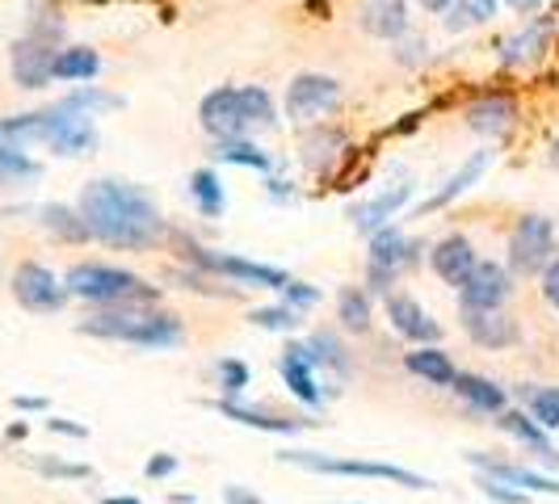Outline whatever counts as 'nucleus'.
I'll return each instance as SVG.
<instances>
[{
  "label": "nucleus",
  "instance_id": "nucleus-1",
  "mask_svg": "<svg viewBox=\"0 0 559 504\" xmlns=\"http://www.w3.org/2000/svg\"><path fill=\"white\" fill-rule=\"evenodd\" d=\"M81 219L93 240L122 252L156 249L165 240V219L156 202L143 194L140 185L118 181V177H97L81 190Z\"/></svg>",
  "mask_w": 559,
  "mask_h": 504
},
{
  "label": "nucleus",
  "instance_id": "nucleus-2",
  "mask_svg": "<svg viewBox=\"0 0 559 504\" xmlns=\"http://www.w3.org/2000/svg\"><path fill=\"white\" fill-rule=\"evenodd\" d=\"M76 328L97 340H122L140 349H177L186 340L181 320L156 308H93Z\"/></svg>",
  "mask_w": 559,
  "mask_h": 504
},
{
  "label": "nucleus",
  "instance_id": "nucleus-3",
  "mask_svg": "<svg viewBox=\"0 0 559 504\" xmlns=\"http://www.w3.org/2000/svg\"><path fill=\"white\" fill-rule=\"evenodd\" d=\"M63 286L72 299L93 303V308H152L160 299V286L143 281L131 269L102 265V261H81L63 274Z\"/></svg>",
  "mask_w": 559,
  "mask_h": 504
},
{
  "label": "nucleus",
  "instance_id": "nucleus-4",
  "mask_svg": "<svg viewBox=\"0 0 559 504\" xmlns=\"http://www.w3.org/2000/svg\"><path fill=\"white\" fill-rule=\"evenodd\" d=\"M202 131L215 140H245L252 127H274V101L261 84H245V88H215L202 97L198 106Z\"/></svg>",
  "mask_w": 559,
  "mask_h": 504
},
{
  "label": "nucleus",
  "instance_id": "nucleus-5",
  "mask_svg": "<svg viewBox=\"0 0 559 504\" xmlns=\"http://www.w3.org/2000/svg\"><path fill=\"white\" fill-rule=\"evenodd\" d=\"M278 463L304 467V471H316V476L383 479V483H400V488H413V492L433 488V479L417 476V471H408V467H395V463H370V458H329V454H316V449H282Z\"/></svg>",
  "mask_w": 559,
  "mask_h": 504
},
{
  "label": "nucleus",
  "instance_id": "nucleus-6",
  "mask_svg": "<svg viewBox=\"0 0 559 504\" xmlns=\"http://www.w3.org/2000/svg\"><path fill=\"white\" fill-rule=\"evenodd\" d=\"M556 224L547 215H522L509 231V274L518 278H543V269L559 256Z\"/></svg>",
  "mask_w": 559,
  "mask_h": 504
},
{
  "label": "nucleus",
  "instance_id": "nucleus-7",
  "mask_svg": "<svg viewBox=\"0 0 559 504\" xmlns=\"http://www.w3.org/2000/svg\"><path fill=\"white\" fill-rule=\"evenodd\" d=\"M186 261L198 265V269H206V274H219V278H231L240 281V286H257V290H282L290 281L278 265H261V261H249V256L202 249V244H186Z\"/></svg>",
  "mask_w": 559,
  "mask_h": 504
},
{
  "label": "nucleus",
  "instance_id": "nucleus-8",
  "mask_svg": "<svg viewBox=\"0 0 559 504\" xmlns=\"http://www.w3.org/2000/svg\"><path fill=\"white\" fill-rule=\"evenodd\" d=\"M13 299L26 311H34V315H56V311H63V303H68L72 295H68L63 278H56L47 265L22 261V265L13 269Z\"/></svg>",
  "mask_w": 559,
  "mask_h": 504
},
{
  "label": "nucleus",
  "instance_id": "nucleus-9",
  "mask_svg": "<svg viewBox=\"0 0 559 504\" xmlns=\"http://www.w3.org/2000/svg\"><path fill=\"white\" fill-rule=\"evenodd\" d=\"M467 463L476 467L484 479H497V483H509L526 496H559V479L538 471V467H526V463H513V458H501V454H484V449H467Z\"/></svg>",
  "mask_w": 559,
  "mask_h": 504
},
{
  "label": "nucleus",
  "instance_id": "nucleus-10",
  "mask_svg": "<svg viewBox=\"0 0 559 504\" xmlns=\"http://www.w3.org/2000/svg\"><path fill=\"white\" fill-rule=\"evenodd\" d=\"M336 101H341V84L333 76L304 72V76H295L290 88H286V118L290 122H316V118L333 113Z\"/></svg>",
  "mask_w": 559,
  "mask_h": 504
},
{
  "label": "nucleus",
  "instance_id": "nucleus-11",
  "mask_svg": "<svg viewBox=\"0 0 559 504\" xmlns=\"http://www.w3.org/2000/svg\"><path fill=\"white\" fill-rule=\"evenodd\" d=\"M513 295V274L497 261H476L472 278L459 286V308L463 311H504Z\"/></svg>",
  "mask_w": 559,
  "mask_h": 504
},
{
  "label": "nucleus",
  "instance_id": "nucleus-12",
  "mask_svg": "<svg viewBox=\"0 0 559 504\" xmlns=\"http://www.w3.org/2000/svg\"><path fill=\"white\" fill-rule=\"evenodd\" d=\"M211 408L224 420H236V424H245V429H261V433H278V437H295V433L320 424V420H311V417H286V412H274V408H257V404L224 399V395H219Z\"/></svg>",
  "mask_w": 559,
  "mask_h": 504
},
{
  "label": "nucleus",
  "instance_id": "nucleus-13",
  "mask_svg": "<svg viewBox=\"0 0 559 504\" xmlns=\"http://www.w3.org/2000/svg\"><path fill=\"white\" fill-rule=\"evenodd\" d=\"M43 143L51 152H59V156H88L97 147V127H93L88 113L56 106V110H47V135H43Z\"/></svg>",
  "mask_w": 559,
  "mask_h": 504
},
{
  "label": "nucleus",
  "instance_id": "nucleus-14",
  "mask_svg": "<svg viewBox=\"0 0 559 504\" xmlns=\"http://www.w3.org/2000/svg\"><path fill=\"white\" fill-rule=\"evenodd\" d=\"M278 370H282V383L290 387V395L304 404V408H324V387H320V370L311 365V353L304 340H290L286 349H282L278 358Z\"/></svg>",
  "mask_w": 559,
  "mask_h": 504
},
{
  "label": "nucleus",
  "instance_id": "nucleus-15",
  "mask_svg": "<svg viewBox=\"0 0 559 504\" xmlns=\"http://www.w3.org/2000/svg\"><path fill=\"white\" fill-rule=\"evenodd\" d=\"M556 34H559V13H543V17H534L531 26L518 29V34L504 43L501 63L504 68H531V63H538V59L551 51Z\"/></svg>",
  "mask_w": 559,
  "mask_h": 504
},
{
  "label": "nucleus",
  "instance_id": "nucleus-16",
  "mask_svg": "<svg viewBox=\"0 0 559 504\" xmlns=\"http://www.w3.org/2000/svg\"><path fill=\"white\" fill-rule=\"evenodd\" d=\"M388 320H392L395 333L404 336V340H413V345H438L442 340V324L404 290L388 295Z\"/></svg>",
  "mask_w": 559,
  "mask_h": 504
},
{
  "label": "nucleus",
  "instance_id": "nucleus-17",
  "mask_svg": "<svg viewBox=\"0 0 559 504\" xmlns=\"http://www.w3.org/2000/svg\"><path fill=\"white\" fill-rule=\"evenodd\" d=\"M51 63H56V43H47L38 34H26L13 43V81L22 88H47Z\"/></svg>",
  "mask_w": 559,
  "mask_h": 504
},
{
  "label": "nucleus",
  "instance_id": "nucleus-18",
  "mask_svg": "<svg viewBox=\"0 0 559 504\" xmlns=\"http://www.w3.org/2000/svg\"><path fill=\"white\" fill-rule=\"evenodd\" d=\"M463 333H467L472 345L492 349V353L513 349V345L522 340L518 320H513V315H504V311H463Z\"/></svg>",
  "mask_w": 559,
  "mask_h": 504
},
{
  "label": "nucleus",
  "instance_id": "nucleus-19",
  "mask_svg": "<svg viewBox=\"0 0 559 504\" xmlns=\"http://www.w3.org/2000/svg\"><path fill=\"white\" fill-rule=\"evenodd\" d=\"M476 249H472V240L467 236H447V240H438L433 249H429V265H433V274L447 281V286H463V281L472 278V269H476Z\"/></svg>",
  "mask_w": 559,
  "mask_h": 504
},
{
  "label": "nucleus",
  "instance_id": "nucleus-20",
  "mask_svg": "<svg viewBox=\"0 0 559 504\" xmlns=\"http://www.w3.org/2000/svg\"><path fill=\"white\" fill-rule=\"evenodd\" d=\"M450 392L459 395L472 412H479V417L497 420L504 408H509V392H504L501 383H492V379H484V374H472V370H459L454 383H450Z\"/></svg>",
  "mask_w": 559,
  "mask_h": 504
},
{
  "label": "nucleus",
  "instance_id": "nucleus-21",
  "mask_svg": "<svg viewBox=\"0 0 559 504\" xmlns=\"http://www.w3.org/2000/svg\"><path fill=\"white\" fill-rule=\"evenodd\" d=\"M497 424H501V433L518 437V442H522V446L531 449L534 458L543 463L538 471H547V467H559V449L551 446V433H547V429H538V424L526 417V408H504L501 417H497Z\"/></svg>",
  "mask_w": 559,
  "mask_h": 504
},
{
  "label": "nucleus",
  "instance_id": "nucleus-22",
  "mask_svg": "<svg viewBox=\"0 0 559 504\" xmlns=\"http://www.w3.org/2000/svg\"><path fill=\"white\" fill-rule=\"evenodd\" d=\"M420 252H425V244L408 240V236L392 224L379 227V231L370 236V265H383V269H392V274L408 269V265H417Z\"/></svg>",
  "mask_w": 559,
  "mask_h": 504
},
{
  "label": "nucleus",
  "instance_id": "nucleus-23",
  "mask_svg": "<svg viewBox=\"0 0 559 504\" xmlns=\"http://www.w3.org/2000/svg\"><path fill=\"white\" fill-rule=\"evenodd\" d=\"M513 122H518V106L501 93H488V97L467 106V127L476 135H488V140H504L513 131Z\"/></svg>",
  "mask_w": 559,
  "mask_h": 504
},
{
  "label": "nucleus",
  "instance_id": "nucleus-24",
  "mask_svg": "<svg viewBox=\"0 0 559 504\" xmlns=\"http://www.w3.org/2000/svg\"><path fill=\"white\" fill-rule=\"evenodd\" d=\"M304 345H308L311 365H316V370L333 374L336 383H349V374H354V358H349V345H345L333 328H316Z\"/></svg>",
  "mask_w": 559,
  "mask_h": 504
},
{
  "label": "nucleus",
  "instance_id": "nucleus-25",
  "mask_svg": "<svg viewBox=\"0 0 559 504\" xmlns=\"http://www.w3.org/2000/svg\"><path fill=\"white\" fill-rule=\"evenodd\" d=\"M413 197V185L404 181V185H392V190H383V194H374L370 202H358V206H349V219L358 231H379V227H388L395 219V211L404 206Z\"/></svg>",
  "mask_w": 559,
  "mask_h": 504
},
{
  "label": "nucleus",
  "instance_id": "nucleus-26",
  "mask_svg": "<svg viewBox=\"0 0 559 504\" xmlns=\"http://www.w3.org/2000/svg\"><path fill=\"white\" fill-rule=\"evenodd\" d=\"M492 165V152H476V156H467L463 165H459V172H450L447 181H442V190L433 197H425L417 206V215H433V211H442V206H450L459 194H467L472 185H476L479 177H484V168Z\"/></svg>",
  "mask_w": 559,
  "mask_h": 504
},
{
  "label": "nucleus",
  "instance_id": "nucleus-27",
  "mask_svg": "<svg viewBox=\"0 0 559 504\" xmlns=\"http://www.w3.org/2000/svg\"><path fill=\"white\" fill-rule=\"evenodd\" d=\"M358 22H362L366 34L395 43V38L408 34V4H404V0H366Z\"/></svg>",
  "mask_w": 559,
  "mask_h": 504
},
{
  "label": "nucleus",
  "instance_id": "nucleus-28",
  "mask_svg": "<svg viewBox=\"0 0 559 504\" xmlns=\"http://www.w3.org/2000/svg\"><path fill=\"white\" fill-rule=\"evenodd\" d=\"M404 365H408V374L425 379L429 387H450L454 374H459V365L450 362V353L442 345H417L413 353H404Z\"/></svg>",
  "mask_w": 559,
  "mask_h": 504
},
{
  "label": "nucleus",
  "instance_id": "nucleus-29",
  "mask_svg": "<svg viewBox=\"0 0 559 504\" xmlns=\"http://www.w3.org/2000/svg\"><path fill=\"white\" fill-rule=\"evenodd\" d=\"M518 404L526 408V417L538 424V429H559V387H534V383H522L518 387Z\"/></svg>",
  "mask_w": 559,
  "mask_h": 504
},
{
  "label": "nucleus",
  "instance_id": "nucleus-30",
  "mask_svg": "<svg viewBox=\"0 0 559 504\" xmlns=\"http://www.w3.org/2000/svg\"><path fill=\"white\" fill-rule=\"evenodd\" d=\"M336 320H341V328L345 333H370V324H374V308H370V295H366L362 286H345L341 295H336Z\"/></svg>",
  "mask_w": 559,
  "mask_h": 504
},
{
  "label": "nucleus",
  "instance_id": "nucleus-31",
  "mask_svg": "<svg viewBox=\"0 0 559 504\" xmlns=\"http://www.w3.org/2000/svg\"><path fill=\"white\" fill-rule=\"evenodd\" d=\"M102 72V56L88 47H63L51 63V81H93Z\"/></svg>",
  "mask_w": 559,
  "mask_h": 504
},
{
  "label": "nucleus",
  "instance_id": "nucleus-32",
  "mask_svg": "<svg viewBox=\"0 0 559 504\" xmlns=\"http://www.w3.org/2000/svg\"><path fill=\"white\" fill-rule=\"evenodd\" d=\"M38 224L47 227L51 236H59V240H68V244L93 240V236H88V227H84V219H81V211L63 206V202H47V206L38 211Z\"/></svg>",
  "mask_w": 559,
  "mask_h": 504
},
{
  "label": "nucleus",
  "instance_id": "nucleus-33",
  "mask_svg": "<svg viewBox=\"0 0 559 504\" xmlns=\"http://www.w3.org/2000/svg\"><path fill=\"white\" fill-rule=\"evenodd\" d=\"M190 194H194L198 211H202L206 219L224 215V181H219L211 168H198L194 177H190Z\"/></svg>",
  "mask_w": 559,
  "mask_h": 504
},
{
  "label": "nucleus",
  "instance_id": "nucleus-34",
  "mask_svg": "<svg viewBox=\"0 0 559 504\" xmlns=\"http://www.w3.org/2000/svg\"><path fill=\"white\" fill-rule=\"evenodd\" d=\"M211 156L215 160H224V165H245V168H270V156L257 147V143L249 140H215V147H211Z\"/></svg>",
  "mask_w": 559,
  "mask_h": 504
},
{
  "label": "nucleus",
  "instance_id": "nucleus-35",
  "mask_svg": "<svg viewBox=\"0 0 559 504\" xmlns=\"http://www.w3.org/2000/svg\"><path fill=\"white\" fill-rule=\"evenodd\" d=\"M497 17V0H454L447 9V29H467Z\"/></svg>",
  "mask_w": 559,
  "mask_h": 504
},
{
  "label": "nucleus",
  "instance_id": "nucleus-36",
  "mask_svg": "<svg viewBox=\"0 0 559 504\" xmlns=\"http://www.w3.org/2000/svg\"><path fill=\"white\" fill-rule=\"evenodd\" d=\"M38 177V165L29 160L22 147L0 140V185H13V181H34Z\"/></svg>",
  "mask_w": 559,
  "mask_h": 504
},
{
  "label": "nucleus",
  "instance_id": "nucleus-37",
  "mask_svg": "<svg viewBox=\"0 0 559 504\" xmlns=\"http://www.w3.org/2000/svg\"><path fill=\"white\" fill-rule=\"evenodd\" d=\"M249 324L252 328H265V333H295L304 320H299V311L278 303V308H257L249 311Z\"/></svg>",
  "mask_w": 559,
  "mask_h": 504
},
{
  "label": "nucleus",
  "instance_id": "nucleus-38",
  "mask_svg": "<svg viewBox=\"0 0 559 504\" xmlns=\"http://www.w3.org/2000/svg\"><path fill=\"white\" fill-rule=\"evenodd\" d=\"M59 106H68V110H76V113H93L97 110H118L122 106V97H114V93H102V88H76L72 97H63Z\"/></svg>",
  "mask_w": 559,
  "mask_h": 504
},
{
  "label": "nucleus",
  "instance_id": "nucleus-39",
  "mask_svg": "<svg viewBox=\"0 0 559 504\" xmlns=\"http://www.w3.org/2000/svg\"><path fill=\"white\" fill-rule=\"evenodd\" d=\"M34 471L47 479H93V467L68 463V458H51V454H38V458H34Z\"/></svg>",
  "mask_w": 559,
  "mask_h": 504
},
{
  "label": "nucleus",
  "instance_id": "nucleus-40",
  "mask_svg": "<svg viewBox=\"0 0 559 504\" xmlns=\"http://www.w3.org/2000/svg\"><path fill=\"white\" fill-rule=\"evenodd\" d=\"M215 374H219V392H224V399H240L245 387H249V365L236 362V358H224V362L215 365Z\"/></svg>",
  "mask_w": 559,
  "mask_h": 504
},
{
  "label": "nucleus",
  "instance_id": "nucleus-41",
  "mask_svg": "<svg viewBox=\"0 0 559 504\" xmlns=\"http://www.w3.org/2000/svg\"><path fill=\"white\" fill-rule=\"evenodd\" d=\"M476 488L484 492V501L492 504H531V496L526 492H518V488H509V483H497V479H476Z\"/></svg>",
  "mask_w": 559,
  "mask_h": 504
},
{
  "label": "nucleus",
  "instance_id": "nucleus-42",
  "mask_svg": "<svg viewBox=\"0 0 559 504\" xmlns=\"http://www.w3.org/2000/svg\"><path fill=\"white\" fill-rule=\"evenodd\" d=\"M282 303H286V308H295V311H308V308H316V303H320V290H316V286H308V281H286V286H282Z\"/></svg>",
  "mask_w": 559,
  "mask_h": 504
},
{
  "label": "nucleus",
  "instance_id": "nucleus-43",
  "mask_svg": "<svg viewBox=\"0 0 559 504\" xmlns=\"http://www.w3.org/2000/svg\"><path fill=\"white\" fill-rule=\"evenodd\" d=\"M395 278H400V274H392V269H383V265H370V261H366V295H383V299H388Z\"/></svg>",
  "mask_w": 559,
  "mask_h": 504
},
{
  "label": "nucleus",
  "instance_id": "nucleus-44",
  "mask_svg": "<svg viewBox=\"0 0 559 504\" xmlns=\"http://www.w3.org/2000/svg\"><path fill=\"white\" fill-rule=\"evenodd\" d=\"M177 467H181V463H177V454H152V458L143 463V476L147 479H173L177 476Z\"/></svg>",
  "mask_w": 559,
  "mask_h": 504
},
{
  "label": "nucleus",
  "instance_id": "nucleus-45",
  "mask_svg": "<svg viewBox=\"0 0 559 504\" xmlns=\"http://www.w3.org/2000/svg\"><path fill=\"white\" fill-rule=\"evenodd\" d=\"M538 281H543V299H547V308L559 315V256L543 269V278Z\"/></svg>",
  "mask_w": 559,
  "mask_h": 504
},
{
  "label": "nucleus",
  "instance_id": "nucleus-46",
  "mask_svg": "<svg viewBox=\"0 0 559 504\" xmlns=\"http://www.w3.org/2000/svg\"><path fill=\"white\" fill-rule=\"evenodd\" d=\"M224 504H261V496H257L252 488H245V483H227Z\"/></svg>",
  "mask_w": 559,
  "mask_h": 504
},
{
  "label": "nucleus",
  "instance_id": "nucleus-47",
  "mask_svg": "<svg viewBox=\"0 0 559 504\" xmlns=\"http://www.w3.org/2000/svg\"><path fill=\"white\" fill-rule=\"evenodd\" d=\"M308 147H341V135H336V131H316V135L308 140ZM324 160H329V152H324ZM308 165L316 168L320 165V156H311Z\"/></svg>",
  "mask_w": 559,
  "mask_h": 504
},
{
  "label": "nucleus",
  "instance_id": "nucleus-48",
  "mask_svg": "<svg viewBox=\"0 0 559 504\" xmlns=\"http://www.w3.org/2000/svg\"><path fill=\"white\" fill-rule=\"evenodd\" d=\"M47 429H51V433H63V437H76V442H81V437H88V429H84V424H76V420L51 417V420H47Z\"/></svg>",
  "mask_w": 559,
  "mask_h": 504
},
{
  "label": "nucleus",
  "instance_id": "nucleus-49",
  "mask_svg": "<svg viewBox=\"0 0 559 504\" xmlns=\"http://www.w3.org/2000/svg\"><path fill=\"white\" fill-rule=\"evenodd\" d=\"M13 404H17L22 412H43V408H47V399H43V395H17Z\"/></svg>",
  "mask_w": 559,
  "mask_h": 504
},
{
  "label": "nucleus",
  "instance_id": "nucleus-50",
  "mask_svg": "<svg viewBox=\"0 0 559 504\" xmlns=\"http://www.w3.org/2000/svg\"><path fill=\"white\" fill-rule=\"evenodd\" d=\"M450 4H454V0H420V9H425V13H447Z\"/></svg>",
  "mask_w": 559,
  "mask_h": 504
},
{
  "label": "nucleus",
  "instance_id": "nucleus-51",
  "mask_svg": "<svg viewBox=\"0 0 559 504\" xmlns=\"http://www.w3.org/2000/svg\"><path fill=\"white\" fill-rule=\"evenodd\" d=\"M26 433H29V424H26V420H17V424H9V442H22Z\"/></svg>",
  "mask_w": 559,
  "mask_h": 504
},
{
  "label": "nucleus",
  "instance_id": "nucleus-52",
  "mask_svg": "<svg viewBox=\"0 0 559 504\" xmlns=\"http://www.w3.org/2000/svg\"><path fill=\"white\" fill-rule=\"evenodd\" d=\"M543 0H509V9H518V13H534Z\"/></svg>",
  "mask_w": 559,
  "mask_h": 504
},
{
  "label": "nucleus",
  "instance_id": "nucleus-53",
  "mask_svg": "<svg viewBox=\"0 0 559 504\" xmlns=\"http://www.w3.org/2000/svg\"><path fill=\"white\" fill-rule=\"evenodd\" d=\"M102 504H143L140 496H106Z\"/></svg>",
  "mask_w": 559,
  "mask_h": 504
},
{
  "label": "nucleus",
  "instance_id": "nucleus-54",
  "mask_svg": "<svg viewBox=\"0 0 559 504\" xmlns=\"http://www.w3.org/2000/svg\"><path fill=\"white\" fill-rule=\"evenodd\" d=\"M551 165H556V168H559V140H556V143H551Z\"/></svg>",
  "mask_w": 559,
  "mask_h": 504
},
{
  "label": "nucleus",
  "instance_id": "nucleus-55",
  "mask_svg": "<svg viewBox=\"0 0 559 504\" xmlns=\"http://www.w3.org/2000/svg\"><path fill=\"white\" fill-rule=\"evenodd\" d=\"M190 504H198V501H190Z\"/></svg>",
  "mask_w": 559,
  "mask_h": 504
}]
</instances>
